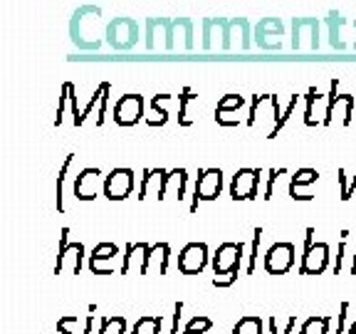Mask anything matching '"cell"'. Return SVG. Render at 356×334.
Masks as SVG:
<instances>
[{
	"instance_id": "6da1fadb",
	"label": "cell",
	"mask_w": 356,
	"mask_h": 334,
	"mask_svg": "<svg viewBox=\"0 0 356 334\" xmlns=\"http://www.w3.org/2000/svg\"><path fill=\"white\" fill-rule=\"evenodd\" d=\"M280 119H282L280 100L275 95H262V97H252L248 117H245V124H248V127H262V122H267L270 124V134H267L265 139H275Z\"/></svg>"
},
{
	"instance_id": "7a4b0ae2",
	"label": "cell",
	"mask_w": 356,
	"mask_h": 334,
	"mask_svg": "<svg viewBox=\"0 0 356 334\" xmlns=\"http://www.w3.org/2000/svg\"><path fill=\"white\" fill-rule=\"evenodd\" d=\"M332 262V250L327 243H314V228H307L305 253L300 260V275H322Z\"/></svg>"
},
{
	"instance_id": "3957f363",
	"label": "cell",
	"mask_w": 356,
	"mask_h": 334,
	"mask_svg": "<svg viewBox=\"0 0 356 334\" xmlns=\"http://www.w3.org/2000/svg\"><path fill=\"white\" fill-rule=\"evenodd\" d=\"M243 260H248V248L245 243H222L211 257L213 275H228L243 270Z\"/></svg>"
},
{
	"instance_id": "277c9868",
	"label": "cell",
	"mask_w": 356,
	"mask_h": 334,
	"mask_svg": "<svg viewBox=\"0 0 356 334\" xmlns=\"http://www.w3.org/2000/svg\"><path fill=\"white\" fill-rule=\"evenodd\" d=\"M82 265H84V245L70 243V228H62L60 250H57V262H55V275H60L62 270H70L72 275H79L82 273Z\"/></svg>"
},
{
	"instance_id": "5b68a950",
	"label": "cell",
	"mask_w": 356,
	"mask_h": 334,
	"mask_svg": "<svg viewBox=\"0 0 356 334\" xmlns=\"http://www.w3.org/2000/svg\"><path fill=\"white\" fill-rule=\"evenodd\" d=\"M295 245L292 243H275L267 248L265 257H262V265H265L267 275H287L292 267H295Z\"/></svg>"
},
{
	"instance_id": "8992f818",
	"label": "cell",
	"mask_w": 356,
	"mask_h": 334,
	"mask_svg": "<svg viewBox=\"0 0 356 334\" xmlns=\"http://www.w3.org/2000/svg\"><path fill=\"white\" fill-rule=\"evenodd\" d=\"M222 191V171L220 168H206L200 171L193 186V200H191V213L198 211L200 200H216Z\"/></svg>"
},
{
	"instance_id": "52a82bcc",
	"label": "cell",
	"mask_w": 356,
	"mask_h": 334,
	"mask_svg": "<svg viewBox=\"0 0 356 334\" xmlns=\"http://www.w3.org/2000/svg\"><path fill=\"white\" fill-rule=\"evenodd\" d=\"M144 109L146 102L141 95H124L111 109V119L117 127H134V124H139V119H144Z\"/></svg>"
},
{
	"instance_id": "ba28073f",
	"label": "cell",
	"mask_w": 356,
	"mask_h": 334,
	"mask_svg": "<svg viewBox=\"0 0 356 334\" xmlns=\"http://www.w3.org/2000/svg\"><path fill=\"white\" fill-rule=\"evenodd\" d=\"M262 173L260 168H238L230 181V198L233 200H255L260 191Z\"/></svg>"
},
{
	"instance_id": "9c48e42d",
	"label": "cell",
	"mask_w": 356,
	"mask_h": 334,
	"mask_svg": "<svg viewBox=\"0 0 356 334\" xmlns=\"http://www.w3.org/2000/svg\"><path fill=\"white\" fill-rule=\"evenodd\" d=\"M211 253L206 243H188L178 255V273L181 275H198L211 265Z\"/></svg>"
},
{
	"instance_id": "30bf717a",
	"label": "cell",
	"mask_w": 356,
	"mask_h": 334,
	"mask_svg": "<svg viewBox=\"0 0 356 334\" xmlns=\"http://www.w3.org/2000/svg\"><path fill=\"white\" fill-rule=\"evenodd\" d=\"M104 173L99 168H82L74 178V198L77 200H95L99 193L104 196Z\"/></svg>"
},
{
	"instance_id": "8fae6325",
	"label": "cell",
	"mask_w": 356,
	"mask_h": 334,
	"mask_svg": "<svg viewBox=\"0 0 356 334\" xmlns=\"http://www.w3.org/2000/svg\"><path fill=\"white\" fill-rule=\"evenodd\" d=\"M134 184H136V178H134L131 168H114V171L104 178V198H109V200L129 198L134 191Z\"/></svg>"
},
{
	"instance_id": "7c38bea8",
	"label": "cell",
	"mask_w": 356,
	"mask_h": 334,
	"mask_svg": "<svg viewBox=\"0 0 356 334\" xmlns=\"http://www.w3.org/2000/svg\"><path fill=\"white\" fill-rule=\"evenodd\" d=\"M305 124L307 127H327V114H329V97L319 95L317 89L312 87L305 95Z\"/></svg>"
},
{
	"instance_id": "4fadbf2b",
	"label": "cell",
	"mask_w": 356,
	"mask_h": 334,
	"mask_svg": "<svg viewBox=\"0 0 356 334\" xmlns=\"http://www.w3.org/2000/svg\"><path fill=\"white\" fill-rule=\"evenodd\" d=\"M245 97L240 95H225L216 106V122L220 127H238L243 124V117H240V111L245 109Z\"/></svg>"
},
{
	"instance_id": "5bb4252c",
	"label": "cell",
	"mask_w": 356,
	"mask_h": 334,
	"mask_svg": "<svg viewBox=\"0 0 356 334\" xmlns=\"http://www.w3.org/2000/svg\"><path fill=\"white\" fill-rule=\"evenodd\" d=\"M319 181L317 168H300L289 178V198L292 200H312V186Z\"/></svg>"
},
{
	"instance_id": "9a60e30c",
	"label": "cell",
	"mask_w": 356,
	"mask_h": 334,
	"mask_svg": "<svg viewBox=\"0 0 356 334\" xmlns=\"http://www.w3.org/2000/svg\"><path fill=\"white\" fill-rule=\"evenodd\" d=\"M166 178H168V171H163V168H146L144 176H141L139 200H149V198L163 200Z\"/></svg>"
},
{
	"instance_id": "2e32d148",
	"label": "cell",
	"mask_w": 356,
	"mask_h": 334,
	"mask_svg": "<svg viewBox=\"0 0 356 334\" xmlns=\"http://www.w3.org/2000/svg\"><path fill=\"white\" fill-rule=\"evenodd\" d=\"M149 243H129L124 248V255H122V267H119V275H141L144 273V265H146V255H149Z\"/></svg>"
},
{
	"instance_id": "e0dca14e",
	"label": "cell",
	"mask_w": 356,
	"mask_h": 334,
	"mask_svg": "<svg viewBox=\"0 0 356 334\" xmlns=\"http://www.w3.org/2000/svg\"><path fill=\"white\" fill-rule=\"evenodd\" d=\"M119 257V248L114 243H99L92 250L89 255V270L95 275H111L114 273V267L109 265L111 260H117Z\"/></svg>"
},
{
	"instance_id": "ac0fdd59",
	"label": "cell",
	"mask_w": 356,
	"mask_h": 334,
	"mask_svg": "<svg viewBox=\"0 0 356 334\" xmlns=\"http://www.w3.org/2000/svg\"><path fill=\"white\" fill-rule=\"evenodd\" d=\"M168 265H171V245L168 243H156L149 248L146 255V265L141 275H166Z\"/></svg>"
},
{
	"instance_id": "d6986e66",
	"label": "cell",
	"mask_w": 356,
	"mask_h": 334,
	"mask_svg": "<svg viewBox=\"0 0 356 334\" xmlns=\"http://www.w3.org/2000/svg\"><path fill=\"white\" fill-rule=\"evenodd\" d=\"M186 191H188V171H186V168H173V171H168L163 200L173 198L181 203V200L186 198Z\"/></svg>"
},
{
	"instance_id": "ffe728a7",
	"label": "cell",
	"mask_w": 356,
	"mask_h": 334,
	"mask_svg": "<svg viewBox=\"0 0 356 334\" xmlns=\"http://www.w3.org/2000/svg\"><path fill=\"white\" fill-rule=\"evenodd\" d=\"M151 114L146 117L149 127H163L168 122V106H171V95H156L151 100Z\"/></svg>"
},
{
	"instance_id": "44dd1931",
	"label": "cell",
	"mask_w": 356,
	"mask_h": 334,
	"mask_svg": "<svg viewBox=\"0 0 356 334\" xmlns=\"http://www.w3.org/2000/svg\"><path fill=\"white\" fill-rule=\"evenodd\" d=\"M332 322L334 317L329 315H314V317H307L300 324V334H332Z\"/></svg>"
},
{
	"instance_id": "7402d4cb",
	"label": "cell",
	"mask_w": 356,
	"mask_h": 334,
	"mask_svg": "<svg viewBox=\"0 0 356 334\" xmlns=\"http://www.w3.org/2000/svg\"><path fill=\"white\" fill-rule=\"evenodd\" d=\"M161 329H163L161 315H144V317H139L134 322L129 334H161Z\"/></svg>"
},
{
	"instance_id": "603a6c76",
	"label": "cell",
	"mask_w": 356,
	"mask_h": 334,
	"mask_svg": "<svg viewBox=\"0 0 356 334\" xmlns=\"http://www.w3.org/2000/svg\"><path fill=\"white\" fill-rule=\"evenodd\" d=\"M354 97L351 95H339L337 97V104H334V119L339 117V124L341 127H349L351 119H354Z\"/></svg>"
},
{
	"instance_id": "cb8c5ba5",
	"label": "cell",
	"mask_w": 356,
	"mask_h": 334,
	"mask_svg": "<svg viewBox=\"0 0 356 334\" xmlns=\"http://www.w3.org/2000/svg\"><path fill=\"white\" fill-rule=\"evenodd\" d=\"M233 334H265V322L260 315H245L235 322Z\"/></svg>"
},
{
	"instance_id": "d4e9b609",
	"label": "cell",
	"mask_w": 356,
	"mask_h": 334,
	"mask_svg": "<svg viewBox=\"0 0 356 334\" xmlns=\"http://www.w3.org/2000/svg\"><path fill=\"white\" fill-rule=\"evenodd\" d=\"M72 159H74V154H67L65 164H62V168H60V176H57V186H55L57 200H55V206H57V211H60V213H65V181H67V173H70V166H72Z\"/></svg>"
},
{
	"instance_id": "484cf974",
	"label": "cell",
	"mask_w": 356,
	"mask_h": 334,
	"mask_svg": "<svg viewBox=\"0 0 356 334\" xmlns=\"http://www.w3.org/2000/svg\"><path fill=\"white\" fill-rule=\"evenodd\" d=\"M193 102H198V97L186 87L184 95L178 97V124H181V127H191V124H193V117H191V111H188V106L193 104Z\"/></svg>"
},
{
	"instance_id": "4316f807",
	"label": "cell",
	"mask_w": 356,
	"mask_h": 334,
	"mask_svg": "<svg viewBox=\"0 0 356 334\" xmlns=\"http://www.w3.org/2000/svg\"><path fill=\"white\" fill-rule=\"evenodd\" d=\"M97 334H129L127 317L111 315V317H99V332Z\"/></svg>"
},
{
	"instance_id": "83f0119b",
	"label": "cell",
	"mask_w": 356,
	"mask_h": 334,
	"mask_svg": "<svg viewBox=\"0 0 356 334\" xmlns=\"http://www.w3.org/2000/svg\"><path fill=\"white\" fill-rule=\"evenodd\" d=\"M260 240H262V228L252 230V243L248 248V265H245V275H255L257 270V253H260Z\"/></svg>"
},
{
	"instance_id": "f1b7e54d",
	"label": "cell",
	"mask_w": 356,
	"mask_h": 334,
	"mask_svg": "<svg viewBox=\"0 0 356 334\" xmlns=\"http://www.w3.org/2000/svg\"><path fill=\"white\" fill-rule=\"evenodd\" d=\"M213 329V319L206 317V315H195L186 322L184 334H208Z\"/></svg>"
},
{
	"instance_id": "f546056e",
	"label": "cell",
	"mask_w": 356,
	"mask_h": 334,
	"mask_svg": "<svg viewBox=\"0 0 356 334\" xmlns=\"http://www.w3.org/2000/svg\"><path fill=\"white\" fill-rule=\"evenodd\" d=\"M337 181H339V191H341L339 198L341 200H349L351 196H354V191H356V173H354V176H349V173L341 168L339 176H337Z\"/></svg>"
},
{
	"instance_id": "4dcf8cb0",
	"label": "cell",
	"mask_w": 356,
	"mask_h": 334,
	"mask_svg": "<svg viewBox=\"0 0 356 334\" xmlns=\"http://www.w3.org/2000/svg\"><path fill=\"white\" fill-rule=\"evenodd\" d=\"M267 327H270V334H292L297 327V317L292 315V317L284 319V324L280 327V319L277 317H270L267 319Z\"/></svg>"
},
{
	"instance_id": "1f68e13d",
	"label": "cell",
	"mask_w": 356,
	"mask_h": 334,
	"mask_svg": "<svg viewBox=\"0 0 356 334\" xmlns=\"http://www.w3.org/2000/svg\"><path fill=\"white\" fill-rule=\"evenodd\" d=\"M346 245H349V230H341L339 238V250H337V262L332 265V273L339 275L344 270V260H346Z\"/></svg>"
},
{
	"instance_id": "d6a6232c",
	"label": "cell",
	"mask_w": 356,
	"mask_h": 334,
	"mask_svg": "<svg viewBox=\"0 0 356 334\" xmlns=\"http://www.w3.org/2000/svg\"><path fill=\"white\" fill-rule=\"evenodd\" d=\"M97 89H99V104H97L99 106V111H97V124L102 127V124H104V117H106V104H109V89L111 87H109V82H102Z\"/></svg>"
},
{
	"instance_id": "836d02e7",
	"label": "cell",
	"mask_w": 356,
	"mask_h": 334,
	"mask_svg": "<svg viewBox=\"0 0 356 334\" xmlns=\"http://www.w3.org/2000/svg\"><path fill=\"white\" fill-rule=\"evenodd\" d=\"M280 176H284V168H270V171H267L265 193H262V198H265V200H273V196H275V184L280 181Z\"/></svg>"
},
{
	"instance_id": "e575fe53",
	"label": "cell",
	"mask_w": 356,
	"mask_h": 334,
	"mask_svg": "<svg viewBox=\"0 0 356 334\" xmlns=\"http://www.w3.org/2000/svg\"><path fill=\"white\" fill-rule=\"evenodd\" d=\"M346 319H349V302H341L339 305V315L334 319V334H346Z\"/></svg>"
},
{
	"instance_id": "d590c367",
	"label": "cell",
	"mask_w": 356,
	"mask_h": 334,
	"mask_svg": "<svg viewBox=\"0 0 356 334\" xmlns=\"http://www.w3.org/2000/svg\"><path fill=\"white\" fill-rule=\"evenodd\" d=\"M74 324H79V317H77V315H65V317L57 319L55 332H57V334H74V329H72Z\"/></svg>"
},
{
	"instance_id": "8d00e7d4",
	"label": "cell",
	"mask_w": 356,
	"mask_h": 334,
	"mask_svg": "<svg viewBox=\"0 0 356 334\" xmlns=\"http://www.w3.org/2000/svg\"><path fill=\"white\" fill-rule=\"evenodd\" d=\"M297 102H300V97L295 95V97H292V100H289V104L282 109V119H280V127H277V132H275V136H277V134L282 132V129H284V124L289 122V117H292V114H295V109H297Z\"/></svg>"
},
{
	"instance_id": "74e56055",
	"label": "cell",
	"mask_w": 356,
	"mask_h": 334,
	"mask_svg": "<svg viewBox=\"0 0 356 334\" xmlns=\"http://www.w3.org/2000/svg\"><path fill=\"white\" fill-rule=\"evenodd\" d=\"M181 317H184V302L178 300L176 305H173V315H171V329H168V334H178V327H181Z\"/></svg>"
},
{
	"instance_id": "f35d334b",
	"label": "cell",
	"mask_w": 356,
	"mask_h": 334,
	"mask_svg": "<svg viewBox=\"0 0 356 334\" xmlns=\"http://www.w3.org/2000/svg\"><path fill=\"white\" fill-rule=\"evenodd\" d=\"M238 275H240V273L216 275V278H213V285H216V287H230V285H235V283H238Z\"/></svg>"
},
{
	"instance_id": "ab89813d",
	"label": "cell",
	"mask_w": 356,
	"mask_h": 334,
	"mask_svg": "<svg viewBox=\"0 0 356 334\" xmlns=\"http://www.w3.org/2000/svg\"><path fill=\"white\" fill-rule=\"evenodd\" d=\"M95 324H97L95 315H87V317H84V332L82 334H95Z\"/></svg>"
},
{
	"instance_id": "60d3db41",
	"label": "cell",
	"mask_w": 356,
	"mask_h": 334,
	"mask_svg": "<svg viewBox=\"0 0 356 334\" xmlns=\"http://www.w3.org/2000/svg\"><path fill=\"white\" fill-rule=\"evenodd\" d=\"M349 273H351V275H356V250H354V255H351V267H349Z\"/></svg>"
},
{
	"instance_id": "b9f144b4",
	"label": "cell",
	"mask_w": 356,
	"mask_h": 334,
	"mask_svg": "<svg viewBox=\"0 0 356 334\" xmlns=\"http://www.w3.org/2000/svg\"><path fill=\"white\" fill-rule=\"evenodd\" d=\"M346 334H356V319L349 324V329H346Z\"/></svg>"
}]
</instances>
